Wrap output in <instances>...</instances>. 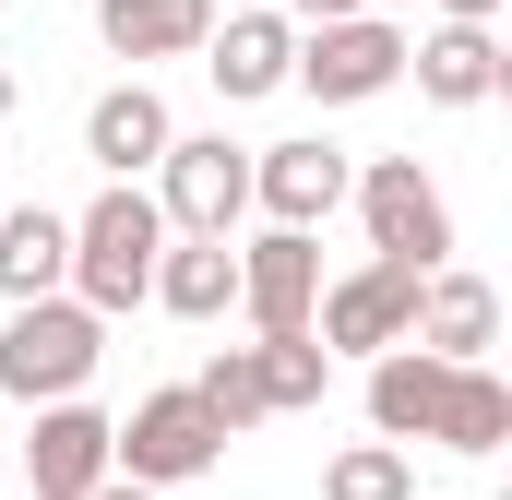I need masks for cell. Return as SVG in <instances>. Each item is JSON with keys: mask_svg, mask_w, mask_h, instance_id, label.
I'll return each mask as SVG.
<instances>
[{"mask_svg": "<svg viewBox=\"0 0 512 500\" xmlns=\"http://www.w3.org/2000/svg\"><path fill=\"white\" fill-rule=\"evenodd\" d=\"M155 250H167L155 191H143V179H108V191L72 215V298H84L96 322L143 310V286H155Z\"/></svg>", "mask_w": 512, "mask_h": 500, "instance_id": "6da1fadb", "label": "cell"}, {"mask_svg": "<svg viewBox=\"0 0 512 500\" xmlns=\"http://www.w3.org/2000/svg\"><path fill=\"white\" fill-rule=\"evenodd\" d=\"M108 358V322L72 298V286H48V298H12V322H0V393L12 405H48V393H84Z\"/></svg>", "mask_w": 512, "mask_h": 500, "instance_id": "7a4b0ae2", "label": "cell"}, {"mask_svg": "<svg viewBox=\"0 0 512 500\" xmlns=\"http://www.w3.org/2000/svg\"><path fill=\"white\" fill-rule=\"evenodd\" d=\"M405 24H382V12H334V24H298V60H286V84H310L322 108H370V96H393L405 84Z\"/></svg>", "mask_w": 512, "mask_h": 500, "instance_id": "3957f363", "label": "cell"}, {"mask_svg": "<svg viewBox=\"0 0 512 500\" xmlns=\"http://www.w3.org/2000/svg\"><path fill=\"white\" fill-rule=\"evenodd\" d=\"M346 191H358V227H370L382 262H417V274L453 262V203H441V179H429L417 155H370Z\"/></svg>", "mask_w": 512, "mask_h": 500, "instance_id": "277c9868", "label": "cell"}, {"mask_svg": "<svg viewBox=\"0 0 512 500\" xmlns=\"http://www.w3.org/2000/svg\"><path fill=\"white\" fill-rule=\"evenodd\" d=\"M155 215L179 227V239H227L239 215H251V155L227 143V131H167V155H155Z\"/></svg>", "mask_w": 512, "mask_h": 500, "instance_id": "5b68a950", "label": "cell"}, {"mask_svg": "<svg viewBox=\"0 0 512 500\" xmlns=\"http://www.w3.org/2000/svg\"><path fill=\"white\" fill-rule=\"evenodd\" d=\"M108 453H120V477H143V489H179V477H203L227 453V429H215V405L191 381H167V393L131 405V429H108Z\"/></svg>", "mask_w": 512, "mask_h": 500, "instance_id": "8992f818", "label": "cell"}, {"mask_svg": "<svg viewBox=\"0 0 512 500\" xmlns=\"http://www.w3.org/2000/svg\"><path fill=\"white\" fill-rule=\"evenodd\" d=\"M405 322H417V262H382V250H370L346 286H322V298H310V334H322V358H382Z\"/></svg>", "mask_w": 512, "mask_h": 500, "instance_id": "52a82bcc", "label": "cell"}, {"mask_svg": "<svg viewBox=\"0 0 512 500\" xmlns=\"http://www.w3.org/2000/svg\"><path fill=\"white\" fill-rule=\"evenodd\" d=\"M36 429H24V477H36V500H84L120 453H108V417L84 405V393H48V405H24Z\"/></svg>", "mask_w": 512, "mask_h": 500, "instance_id": "ba28073f", "label": "cell"}, {"mask_svg": "<svg viewBox=\"0 0 512 500\" xmlns=\"http://www.w3.org/2000/svg\"><path fill=\"white\" fill-rule=\"evenodd\" d=\"M203 72H215V96L227 108H251V96H274L286 84V60H298V24L274 12V0H239L227 24H203V48H191Z\"/></svg>", "mask_w": 512, "mask_h": 500, "instance_id": "9c48e42d", "label": "cell"}, {"mask_svg": "<svg viewBox=\"0 0 512 500\" xmlns=\"http://www.w3.org/2000/svg\"><path fill=\"white\" fill-rule=\"evenodd\" d=\"M310 298H322L310 227H262V239L239 250V310H251V334H310Z\"/></svg>", "mask_w": 512, "mask_h": 500, "instance_id": "30bf717a", "label": "cell"}, {"mask_svg": "<svg viewBox=\"0 0 512 500\" xmlns=\"http://www.w3.org/2000/svg\"><path fill=\"white\" fill-rule=\"evenodd\" d=\"M429 358H489L501 346V286L489 274H453V262H429L417 274V322H405Z\"/></svg>", "mask_w": 512, "mask_h": 500, "instance_id": "8fae6325", "label": "cell"}, {"mask_svg": "<svg viewBox=\"0 0 512 500\" xmlns=\"http://www.w3.org/2000/svg\"><path fill=\"white\" fill-rule=\"evenodd\" d=\"M346 179H358V167H346L334 143H262L251 155V203L274 227H322V215L346 203Z\"/></svg>", "mask_w": 512, "mask_h": 500, "instance_id": "7c38bea8", "label": "cell"}, {"mask_svg": "<svg viewBox=\"0 0 512 500\" xmlns=\"http://www.w3.org/2000/svg\"><path fill=\"white\" fill-rule=\"evenodd\" d=\"M167 131H179V120H167V96L131 72V84H108V96L84 108V155H96L108 179H143V167L167 155Z\"/></svg>", "mask_w": 512, "mask_h": 500, "instance_id": "4fadbf2b", "label": "cell"}, {"mask_svg": "<svg viewBox=\"0 0 512 500\" xmlns=\"http://www.w3.org/2000/svg\"><path fill=\"white\" fill-rule=\"evenodd\" d=\"M405 72H417V96H429V108H489L512 60H501V36H489V24H441L429 48H405Z\"/></svg>", "mask_w": 512, "mask_h": 500, "instance_id": "5bb4252c", "label": "cell"}, {"mask_svg": "<svg viewBox=\"0 0 512 500\" xmlns=\"http://www.w3.org/2000/svg\"><path fill=\"white\" fill-rule=\"evenodd\" d=\"M429 441H441V453H501L512 441V381L489 370V358H453V370H441V405H429Z\"/></svg>", "mask_w": 512, "mask_h": 500, "instance_id": "9a60e30c", "label": "cell"}, {"mask_svg": "<svg viewBox=\"0 0 512 500\" xmlns=\"http://www.w3.org/2000/svg\"><path fill=\"white\" fill-rule=\"evenodd\" d=\"M155 310H179V322H215V310H239V250L227 239H179L167 227V250H155V286H143Z\"/></svg>", "mask_w": 512, "mask_h": 500, "instance_id": "2e32d148", "label": "cell"}, {"mask_svg": "<svg viewBox=\"0 0 512 500\" xmlns=\"http://www.w3.org/2000/svg\"><path fill=\"white\" fill-rule=\"evenodd\" d=\"M441 370H453V358H429L417 334H393L382 358H370V429H382V441H429V405H441Z\"/></svg>", "mask_w": 512, "mask_h": 500, "instance_id": "e0dca14e", "label": "cell"}, {"mask_svg": "<svg viewBox=\"0 0 512 500\" xmlns=\"http://www.w3.org/2000/svg\"><path fill=\"white\" fill-rule=\"evenodd\" d=\"M48 286H72V215L0 203V298H48Z\"/></svg>", "mask_w": 512, "mask_h": 500, "instance_id": "ac0fdd59", "label": "cell"}, {"mask_svg": "<svg viewBox=\"0 0 512 500\" xmlns=\"http://www.w3.org/2000/svg\"><path fill=\"white\" fill-rule=\"evenodd\" d=\"M203 24H215V0H96V36L120 60H191Z\"/></svg>", "mask_w": 512, "mask_h": 500, "instance_id": "d6986e66", "label": "cell"}, {"mask_svg": "<svg viewBox=\"0 0 512 500\" xmlns=\"http://www.w3.org/2000/svg\"><path fill=\"white\" fill-rule=\"evenodd\" d=\"M251 370H262V405H274V417H310V405L334 393L322 334H251Z\"/></svg>", "mask_w": 512, "mask_h": 500, "instance_id": "ffe728a7", "label": "cell"}, {"mask_svg": "<svg viewBox=\"0 0 512 500\" xmlns=\"http://www.w3.org/2000/svg\"><path fill=\"white\" fill-rule=\"evenodd\" d=\"M322 500H417V465H405V441H346V453L322 465Z\"/></svg>", "mask_w": 512, "mask_h": 500, "instance_id": "44dd1931", "label": "cell"}, {"mask_svg": "<svg viewBox=\"0 0 512 500\" xmlns=\"http://www.w3.org/2000/svg\"><path fill=\"white\" fill-rule=\"evenodd\" d=\"M191 393L215 405V429H227V441H239V429H262V417H274V405H262V370H251V346H215V358H203V381H191Z\"/></svg>", "mask_w": 512, "mask_h": 500, "instance_id": "7402d4cb", "label": "cell"}, {"mask_svg": "<svg viewBox=\"0 0 512 500\" xmlns=\"http://www.w3.org/2000/svg\"><path fill=\"white\" fill-rule=\"evenodd\" d=\"M84 500H155V489H143V477H120V465H108V477H96V489H84Z\"/></svg>", "mask_w": 512, "mask_h": 500, "instance_id": "603a6c76", "label": "cell"}, {"mask_svg": "<svg viewBox=\"0 0 512 500\" xmlns=\"http://www.w3.org/2000/svg\"><path fill=\"white\" fill-rule=\"evenodd\" d=\"M441 12H453V24H501V0H441Z\"/></svg>", "mask_w": 512, "mask_h": 500, "instance_id": "cb8c5ba5", "label": "cell"}, {"mask_svg": "<svg viewBox=\"0 0 512 500\" xmlns=\"http://www.w3.org/2000/svg\"><path fill=\"white\" fill-rule=\"evenodd\" d=\"M334 12H370V0H298V24H334Z\"/></svg>", "mask_w": 512, "mask_h": 500, "instance_id": "d4e9b609", "label": "cell"}, {"mask_svg": "<svg viewBox=\"0 0 512 500\" xmlns=\"http://www.w3.org/2000/svg\"><path fill=\"white\" fill-rule=\"evenodd\" d=\"M0 120H12V72H0Z\"/></svg>", "mask_w": 512, "mask_h": 500, "instance_id": "484cf974", "label": "cell"}, {"mask_svg": "<svg viewBox=\"0 0 512 500\" xmlns=\"http://www.w3.org/2000/svg\"><path fill=\"white\" fill-rule=\"evenodd\" d=\"M215 12H239V0H215Z\"/></svg>", "mask_w": 512, "mask_h": 500, "instance_id": "4316f807", "label": "cell"}]
</instances>
